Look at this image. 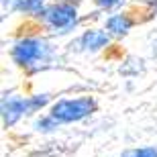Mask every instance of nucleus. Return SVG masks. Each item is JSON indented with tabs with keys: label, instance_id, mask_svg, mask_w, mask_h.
<instances>
[{
	"label": "nucleus",
	"instance_id": "nucleus-1",
	"mask_svg": "<svg viewBox=\"0 0 157 157\" xmlns=\"http://www.w3.org/2000/svg\"><path fill=\"white\" fill-rule=\"evenodd\" d=\"M96 110V102L90 96L84 98H76V100H59L55 102L51 108V117L57 122H76L86 118L88 114H92Z\"/></svg>",
	"mask_w": 157,
	"mask_h": 157
},
{
	"label": "nucleus",
	"instance_id": "nucleus-2",
	"mask_svg": "<svg viewBox=\"0 0 157 157\" xmlns=\"http://www.w3.org/2000/svg\"><path fill=\"white\" fill-rule=\"evenodd\" d=\"M49 51V45L43 43L39 39H21L18 43H14L12 47V59H14V63L18 65H31L35 63V61H41V59L45 57V53Z\"/></svg>",
	"mask_w": 157,
	"mask_h": 157
},
{
	"label": "nucleus",
	"instance_id": "nucleus-3",
	"mask_svg": "<svg viewBox=\"0 0 157 157\" xmlns=\"http://www.w3.org/2000/svg\"><path fill=\"white\" fill-rule=\"evenodd\" d=\"M41 14H43V18L51 25L53 29H59L61 33L71 29L76 25V18H78L76 6L70 4V2H59V4L51 6V8H45Z\"/></svg>",
	"mask_w": 157,
	"mask_h": 157
},
{
	"label": "nucleus",
	"instance_id": "nucleus-4",
	"mask_svg": "<svg viewBox=\"0 0 157 157\" xmlns=\"http://www.w3.org/2000/svg\"><path fill=\"white\" fill-rule=\"evenodd\" d=\"M23 114H31L29 98H21V96H4V98H2V118H4V127H12Z\"/></svg>",
	"mask_w": 157,
	"mask_h": 157
},
{
	"label": "nucleus",
	"instance_id": "nucleus-5",
	"mask_svg": "<svg viewBox=\"0 0 157 157\" xmlns=\"http://www.w3.org/2000/svg\"><path fill=\"white\" fill-rule=\"evenodd\" d=\"M78 45H80L82 49H86V51H96L100 47L108 45V35L102 33V31H86V33L80 37Z\"/></svg>",
	"mask_w": 157,
	"mask_h": 157
},
{
	"label": "nucleus",
	"instance_id": "nucleus-6",
	"mask_svg": "<svg viewBox=\"0 0 157 157\" xmlns=\"http://www.w3.org/2000/svg\"><path fill=\"white\" fill-rule=\"evenodd\" d=\"M131 25H133V21L128 17H124V14H114V17H110L108 21H106V29L110 31L112 35H127L128 29H131Z\"/></svg>",
	"mask_w": 157,
	"mask_h": 157
},
{
	"label": "nucleus",
	"instance_id": "nucleus-7",
	"mask_svg": "<svg viewBox=\"0 0 157 157\" xmlns=\"http://www.w3.org/2000/svg\"><path fill=\"white\" fill-rule=\"evenodd\" d=\"M12 8L21 12H43V0H14Z\"/></svg>",
	"mask_w": 157,
	"mask_h": 157
},
{
	"label": "nucleus",
	"instance_id": "nucleus-8",
	"mask_svg": "<svg viewBox=\"0 0 157 157\" xmlns=\"http://www.w3.org/2000/svg\"><path fill=\"white\" fill-rule=\"evenodd\" d=\"M121 157H157V147H141V149H128Z\"/></svg>",
	"mask_w": 157,
	"mask_h": 157
},
{
	"label": "nucleus",
	"instance_id": "nucleus-9",
	"mask_svg": "<svg viewBox=\"0 0 157 157\" xmlns=\"http://www.w3.org/2000/svg\"><path fill=\"white\" fill-rule=\"evenodd\" d=\"M57 124H59V122L55 121L51 114L39 118V121H35V128H37V131H43V133H49V131H53V128H57Z\"/></svg>",
	"mask_w": 157,
	"mask_h": 157
},
{
	"label": "nucleus",
	"instance_id": "nucleus-10",
	"mask_svg": "<svg viewBox=\"0 0 157 157\" xmlns=\"http://www.w3.org/2000/svg\"><path fill=\"white\" fill-rule=\"evenodd\" d=\"M49 102V96L47 94H39V96H31L29 98V104H31V112H37L39 108H43V106Z\"/></svg>",
	"mask_w": 157,
	"mask_h": 157
},
{
	"label": "nucleus",
	"instance_id": "nucleus-11",
	"mask_svg": "<svg viewBox=\"0 0 157 157\" xmlns=\"http://www.w3.org/2000/svg\"><path fill=\"white\" fill-rule=\"evenodd\" d=\"M121 0H96V4L102 6V8H112V6H117Z\"/></svg>",
	"mask_w": 157,
	"mask_h": 157
},
{
	"label": "nucleus",
	"instance_id": "nucleus-12",
	"mask_svg": "<svg viewBox=\"0 0 157 157\" xmlns=\"http://www.w3.org/2000/svg\"><path fill=\"white\" fill-rule=\"evenodd\" d=\"M2 2H4V4H10V2H14V0H2Z\"/></svg>",
	"mask_w": 157,
	"mask_h": 157
}]
</instances>
